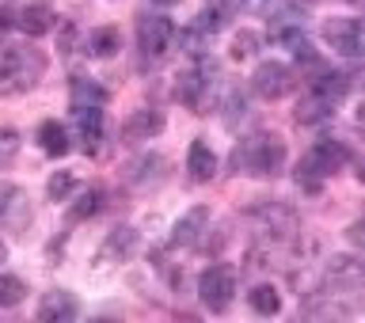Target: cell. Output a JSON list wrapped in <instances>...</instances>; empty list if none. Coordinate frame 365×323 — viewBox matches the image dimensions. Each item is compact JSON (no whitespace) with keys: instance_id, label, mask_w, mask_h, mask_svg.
<instances>
[{"instance_id":"obj_1","label":"cell","mask_w":365,"mask_h":323,"mask_svg":"<svg viewBox=\"0 0 365 323\" xmlns=\"http://www.w3.org/2000/svg\"><path fill=\"white\" fill-rule=\"evenodd\" d=\"M46 76V53L34 46H4L0 50V96H23Z\"/></svg>"},{"instance_id":"obj_2","label":"cell","mask_w":365,"mask_h":323,"mask_svg":"<svg viewBox=\"0 0 365 323\" xmlns=\"http://www.w3.org/2000/svg\"><path fill=\"white\" fill-rule=\"evenodd\" d=\"M232 168L244 175H278L285 168V141L274 133H255L244 137V145H236Z\"/></svg>"},{"instance_id":"obj_3","label":"cell","mask_w":365,"mask_h":323,"mask_svg":"<svg viewBox=\"0 0 365 323\" xmlns=\"http://www.w3.org/2000/svg\"><path fill=\"white\" fill-rule=\"evenodd\" d=\"M350 164V148L342 141H331V137H324V141H316L308 153L301 156V164H297V183H301L304 190H319V183H324L327 175H339L342 168Z\"/></svg>"},{"instance_id":"obj_4","label":"cell","mask_w":365,"mask_h":323,"mask_svg":"<svg viewBox=\"0 0 365 323\" xmlns=\"http://www.w3.org/2000/svg\"><path fill=\"white\" fill-rule=\"evenodd\" d=\"M198 297L210 312H228V304H232V297H236V270L225 267V262L205 267L202 278H198Z\"/></svg>"},{"instance_id":"obj_5","label":"cell","mask_w":365,"mask_h":323,"mask_svg":"<svg viewBox=\"0 0 365 323\" xmlns=\"http://www.w3.org/2000/svg\"><path fill=\"white\" fill-rule=\"evenodd\" d=\"M293 68L285 65V61H262L255 73H251V91L262 99H282V96H289L293 91Z\"/></svg>"},{"instance_id":"obj_6","label":"cell","mask_w":365,"mask_h":323,"mask_svg":"<svg viewBox=\"0 0 365 323\" xmlns=\"http://www.w3.org/2000/svg\"><path fill=\"white\" fill-rule=\"evenodd\" d=\"M171 39H175V27L164 16H141L137 19V46H141L145 57H160L168 53Z\"/></svg>"},{"instance_id":"obj_7","label":"cell","mask_w":365,"mask_h":323,"mask_svg":"<svg viewBox=\"0 0 365 323\" xmlns=\"http://www.w3.org/2000/svg\"><path fill=\"white\" fill-rule=\"evenodd\" d=\"M324 39L335 46V53L358 57V53H361V19H354V16L331 19L327 27H324Z\"/></svg>"},{"instance_id":"obj_8","label":"cell","mask_w":365,"mask_h":323,"mask_svg":"<svg viewBox=\"0 0 365 323\" xmlns=\"http://www.w3.org/2000/svg\"><path fill=\"white\" fill-rule=\"evenodd\" d=\"M31 221L27 198L16 183H0V228H11V232H23Z\"/></svg>"},{"instance_id":"obj_9","label":"cell","mask_w":365,"mask_h":323,"mask_svg":"<svg viewBox=\"0 0 365 323\" xmlns=\"http://www.w3.org/2000/svg\"><path fill=\"white\" fill-rule=\"evenodd\" d=\"M16 27L27 34V39H42V34H50L57 27V11H53V4H46V0H34V4L19 8Z\"/></svg>"},{"instance_id":"obj_10","label":"cell","mask_w":365,"mask_h":323,"mask_svg":"<svg viewBox=\"0 0 365 323\" xmlns=\"http://www.w3.org/2000/svg\"><path fill=\"white\" fill-rule=\"evenodd\" d=\"M164 130V114L160 111H148V107H141V111H133L130 118L122 122V137L130 145H141V141H153V137Z\"/></svg>"},{"instance_id":"obj_11","label":"cell","mask_w":365,"mask_h":323,"mask_svg":"<svg viewBox=\"0 0 365 323\" xmlns=\"http://www.w3.org/2000/svg\"><path fill=\"white\" fill-rule=\"evenodd\" d=\"M76 316H80V304H76V297L68 289H50L38 301V319L42 323H68Z\"/></svg>"},{"instance_id":"obj_12","label":"cell","mask_w":365,"mask_h":323,"mask_svg":"<svg viewBox=\"0 0 365 323\" xmlns=\"http://www.w3.org/2000/svg\"><path fill=\"white\" fill-rule=\"evenodd\" d=\"M205 225H210V210L205 205H194V210H187L175 221V232H171V244L175 247H190V244H198L202 232H205Z\"/></svg>"},{"instance_id":"obj_13","label":"cell","mask_w":365,"mask_h":323,"mask_svg":"<svg viewBox=\"0 0 365 323\" xmlns=\"http://www.w3.org/2000/svg\"><path fill=\"white\" fill-rule=\"evenodd\" d=\"M133 251H137V232L133 228H114V232H107V240H103V247H99V267L125 262Z\"/></svg>"},{"instance_id":"obj_14","label":"cell","mask_w":365,"mask_h":323,"mask_svg":"<svg viewBox=\"0 0 365 323\" xmlns=\"http://www.w3.org/2000/svg\"><path fill=\"white\" fill-rule=\"evenodd\" d=\"M187 171H190L194 183H210V179L217 175V156H213V148L205 145V141H194V145H190Z\"/></svg>"},{"instance_id":"obj_15","label":"cell","mask_w":365,"mask_h":323,"mask_svg":"<svg viewBox=\"0 0 365 323\" xmlns=\"http://www.w3.org/2000/svg\"><path fill=\"white\" fill-rule=\"evenodd\" d=\"M164 168H168L164 156H141L130 168V183L141 187V190H148V187H156V183H164Z\"/></svg>"},{"instance_id":"obj_16","label":"cell","mask_w":365,"mask_h":323,"mask_svg":"<svg viewBox=\"0 0 365 323\" xmlns=\"http://www.w3.org/2000/svg\"><path fill=\"white\" fill-rule=\"evenodd\" d=\"M331 111H335V103H327L324 96H319V91L312 88L308 91V96L297 103V114L293 118L301 122V125H316V122H324V118H331Z\"/></svg>"},{"instance_id":"obj_17","label":"cell","mask_w":365,"mask_h":323,"mask_svg":"<svg viewBox=\"0 0 365 323\" xmlns=\"http://www.w3.org/2000/svg\"><path fill=\"white\" fill-rule=\"evenodd\" d=\"M38 145H42L46 156H65L68 148H73L68 145V130L61 122H42L38 125Z\"/></svg>"},{"instance_id":"obj_18","label":"cell","mask_w":365,"mask_h":323,"mask_svg":"<svg viewBox=\"0 0 365 323\" xmlns=\"http://www.w3.org/2000/svg\"><path fill=\"white\" fill-rule=\"evenodd\" d=\"M247 304H251L255 316H278L282 312V297H278L274 285H255V289L247 293Z\"/></svg>"},{"instance_id":"obj_19","label":"cell","mask_w":365,"mask_h":323,"mask_svg":"<svg viewBox=\"0 0 365 323\" xmlns=\"http://www.w3.org/2000/svg\"><path fill=\"white\" fill-rule=\"evenodd\" d=\"M107 103V88H99L96 80H73V111L80 107H103Z\"/></svg>"},{"instance_id":"obj_20","label":"cell","mask_w":365,"mask_h":323,"mask_svg":"<svg viewBox=\"0 0 365 323\" xmlns=\"http://www.w3.org/2000/svg\"><path fill=\"white\" fill-rule=\"evenodd\" d=\"M76 125H80V137H84V148L91 153V148H96V141L103 137V111L99 107H80L76 111Z\"/></svg>"},{"instance_id":"obj_21","label":"cell","mask_w":365,"mask_h":323,"mask_svg":"<svg viewBox=\"0 0 365 323\" xmlns=\"http://www.w3.org/2000/svg\"><path fill=\"white\" fill-rule=\"evenodd\" d=\"M312 88H316L327 103H335V107H339V103L346 99V91H350V76H346V73H324Z\"/></svg>"},{"instance_id":"obj_22","label":"cell","mask_w":365,"mask_h":323,"mask_svg":"<svg viewBox=\"0 0 365 323\" xmlns=\"http://www.w3.org/2000/svg\"><path fill=\"white\" fill-rule=\"evenodd\" d=\"M122 50V34L114 31V27H99V31H91V39H88V53H96V57H110V53H118Z\"/></svg>"},{"instance_id":"obj_23","label":"cell","mask_w":365,"mask_h":323,"mask_svg":"<svg viewBox=\"0 0 365 323\" xmlns=\"http://www.w3.org/2000/svg\"><path fill=\"white\" fill-rule=\"evenodd\" d=\"M205 88H210V80H205V73H182V76H179L175 96H179L182 103H187V107H198Z\"/></svg>"},{"instance_id":"obj_24","label":"cell","mask_w":365,"mask_h":323,"mask_svg":"<svg viewBox=\"0 0 365 323\" xmlns=\"http://www.w3.org/2000/svg\"><path fill=\"white\" fill-rule=\"evenodd\" d=\"M331 282H335V285H350V289H358V282H361V267H358L354 259L342 255V259L331 262Z\"/></svg>"},{"instance_id":"obj_25","label":"cell","mask_w":365,"mask_h":323,"mask_svg":"<svg viewBox=\"0 0 365 323\" xmlns=\"http://www.w3.org/2000/svg\"><path fill=\"white\" fill-rule=\"evenodd\" d=\"M73 190H76V175H73V171H53L50 183H46V198H50V202H65Z\"/></svg>"},{"instance_id":"obj_26","label":"cell","mask_w":365,"mask_h":323,"mask_svg":"<svg viewBox=\"0 0 365 323\" xmlns=\"http://www.w3.org/2000/svg\"><path fill=\"white\" fill-rule=\"evenodd\" d=\"M23 297H27V285L16 274H0V308H16Z\"/></svg>"},{"instance_id":"obj_27","label":"cell","mask_w":365,"mask_h":323,"mask_svg":"<svg viewBox=\"0 0 365 323\" xmlns=\"http://www.w3.org/2000/svg\"><path fill=\"white\" fill-rule=\"evenodd\" d=\"M99 198L103 194L99 190H88V194H80V202L68 210V221H88L91 213H99Z\"/></svg>"},{"instance_id":"obj_28","label":"cell","mask_w":365,"mask_h":323,"mask_svg":"<svg viewBox=\"0 0 365 323\" xmlns=\"http://www.w3.org/2000/svg\"><path fill=\"white\" fill-rule=\"evenodd\" d=\"M255 50H259V34L255 31H240L232 39V50H228V53H232L236 61H244V57H251Z\"/></svg>"},{"instance_id":"obj_29","label":"cell","mask_w":365,"mask_h":323,"mask_svg":"<svg viewBox=\"0 0 365 323\" xmlns=\"http://www.w3.org/2000/svg\"><path fill=\"white\" fill-rule=\"evenodd\" d=\"M11 23H16V19H11V11H0V31L11 27Z\"/></svg>"},{"instance_id":"obj_30","label":"cell","mask_w":365,"mask_h":323,"mask_svg":"<svg viewBox=\"0 0 365 323\" xmlns=\"http://www.w3.org/2000/svg\"><path fill=\"white\" fill-rule=\"evenodd\" d=\"M153 4H160V8H171V4H179V0H153Z\"/></svg>"},{"instance_id":"obj_31","label":"cell","mask_w":365,"mask_h":323,"mask_svg":"<svg viewBox=\"0 0 365 323\" xmlns=\"http://www.w3.org/2000/svg\"><path fill=\"white\" fill-rule=\"evenodd\" d=\"M4 259H8V247H4V244H0V262H4Z\"/></svg>"}]
</instances>
